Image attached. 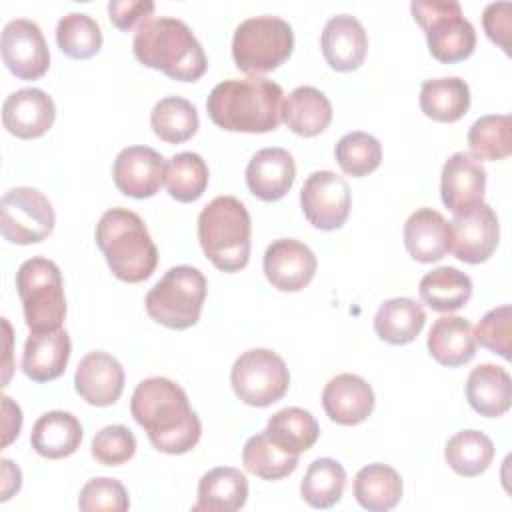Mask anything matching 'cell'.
<instances>
[{"instance_id":"cell-1","label":"cell","mask_w":512,"mask_h":512,"mask_svg":"<svg viewBox=\"0 0 512 512\" xmlns=\"http://www.w3.org/2000/svg\"><path fill=\"white\" fill-rule=\"evenodd\" d=\"M130 412L158 452L184 454L200 440V418L190 408L186 392L170 378L142 380L132 394Z\"/></svg>"},{"instance_id":"cell-2","label":"cell","mask_w":512,"mask_h":512,"mask_svg":"<svg viewBox=\"0 0 512 512\" xmlns=\"http://www.w3.org/2000/svg\"><path fill=\"white\" fill-rule=\"evenodd\" d=\"M282 88L260 76L224 80L212 88L206 100L210 120L228 132L264 134L282 120Z\"/></svg>"},{"instance_id":"cell-3","label":"cell","mask_w":512,"mask_h":512,"mask_svg":"<svg viewBox=\"0 0 512 512\" xmlns=\"http://www.w3.org/2000/svg\"><path fill=\"white\" fill-rule=\"evenodd\" d=\"M132 50L140 64L180 82H196L208 68L202 44L178 18L160 16L142 22L134 34Z\"/></svg>"},{"instance_id":"cell-4","label":"cell","mask_w":512,"mask_h":512,"mask_svg":"<svg viewBox=\"0 0 512 512\" xmlns=\"http://www.w3.org/2000/svg\"><path fill=\"white\" fill-rule=\"evenodd\" d=\"M96 244L112 274L122 282H142L156 270V244L144 220L128 208H110L100 216Z\"/></svg>"},{"instance_id":"cell-5","label":"cell","mask_w":512,"mask_h":512,"mask_svg":"<svg viewBox=\"0 0 512 512\" xmlns=\"http://www.w3.org/2000/svg\"><path fill=\"white\" fill-rule=\"evenodd\" d=\"M198 240L222 272H238L250 260V214L234 196H216L198 216Z\"/></svg>"},{"instance_id":"cell-6","label":"cell","mask_w":512,"mask_h":512,"mask_svg":"<svg viewBox=\"0 0 512 512\" xmlns=\"http://www.w3.org/2000/svg\"><path fill=\"white\" fill-rule=\"evenodd\" d=\"M16 290L30 332H52L62 328L66 296L56 262L42 256L24 260L16 272Z\"/></svg>"},{"instance_id":"cell-7","label":"cell","mask_w":512,"mask_h":512,"mask_svg":"<svg viewBox=\"0 0 512 512\" xmlns=\"http://www.w3.org/2000/svg\"><path fill=\"white\" fill-rule=\"evenodd\" d=\"M206 300V278L194 266H172L148 290L144 306L148 316L172 330H186L200 320Z\"/></svg>"},{"instance_id":"cell-8","label":"cell","mask_w":512,"mask_h":512,"mask_svg":"<svg viewBox=\"0 0 512 512\" xmlns=\"http://www.w3.org/2000/svg\"><path fill=\"white\" fill-rule=\"evenodd\" d=\"M294 50L292 26L278 16H252L238 24L232 58L238 70L260 76L284 64Z\"/></svg>"},{"instance_id":"cell-9","label":"cell","mask_w":512,"mask_h":512,"mask_svg":"<svg viewBox=\"0 0 512 512\" xmlns=\"http://www.w3.org/2000/svg\"><path fill=\"white\" fill-rule=\"evenodd\" d=\"M410 12L426 34L432 58L454 64L472 56L476 32L456 0H414Z\"/></svg>"},{"instance_id":"cell-10","label":"cell","mask_w":512,"mask_h":512,"mask_svg":"<svg viewBox=\"0 0 512 512\" xmlns=\"http://www.w3.org/2000/svg\"><path fill=\"white\" fill-rule=\"evenodd\" d=\"M230 384L244 404L266 408L288 392L290 372L276 352L268 348H252L242 352L232 364Z\"/></svg>"},{"instance_id":"cell-11","label":"cell","mask_w":512,"mask_h":512,"mask_svg":"<svg viewBox=\"0 0 512 512\" xmlns=\"http://www.w3.org/2000/svg\"><path fill=\"white\" fill-rule=\"evenodd\" d=\"M56 224L50 200L36 188H10L0 200V230L12 244H36L46 240Z\"/></svg>"},{"instance_id":"cell-12","label":"cell","mask_w":512,"mask_h":512,"mask_svg":"<svg viewBox=\"0 0 512 512\" xmlns=\"http://www.w3.org/2000/svg\"><path fill=\"white\" fill-rule=\"evenodd\" d=\"M300 206L314 228L338 230L348 220L352 206L348 182L332 170L312 172L300 190Z\"/></svg>"},{"instance_id":"cell-13","label":"cell","mask_w":512,"mask_h":512,"mask_svg":"<svg viewBox=\"0 0 512 512\" xmlns=\"http://www.w3.org/2000/svg\"><path fill=\"white\" fill-rule=\"evenodd\" d=\"M0 50L6 68L20 80H38L50 68L48 44L32 20H10L2 30Z\"/></svg>"},{"instance_id":"cell-14","label":"cell","mask_w":512,"mask_h":512,"mask_svg":"<svg viewBox=\"0 0 512 512\" xmlns=\"http://www.w3.org/2000/svg\"><path fill=\"white\" fill-rule=\"evenodd\" d=\"M498 240V216L488 204L454 216L450 222V252L466 264L486 262L494 254Z\"/></svg>"},{"instance_id":"cell-15","label":"cell","mask_w":512,"mask_h":512,"mask_svg":"<svg viewBox=\"0 0 512 512\" xmlns=\"http://www.w3.org/2000/svg\"><path fill=\"white\" fill-rule=\"evenodd\" d=\"M164 176V156L150 146H128L118 152L112 164L116 188L136 200L152 198L162 188Z\"/></svg>"},{"instance_id":"cell-16","label":"cell","mask_w":512,"mask_h":512,"mask_svg":"<svg viewBox=\"0 0 512 512\" xmlns=\"http://www.w3.org/2000/svg\"><path fill=\"white\" fill-rule=\"evenodd\" d=\"M486 170L468 152H454L442 166V204L454 214H466L484 204Z\"/></svg>"},{"instance_id":"cell-17","label":"cell","mask_w":512,"mask_h":512,"mask_svg":"<svg viewBox=\"0 0 512 512\" xmlns=\"http://www.w3.org/2000/svg\"><path fill=\"white\" fill-rule=\"evenodd\" d=\"M264 274L280 292H300L318 268L314 252L300 240L278 238L264 252Z\"/></svg>"},{"instance_id":"cell-18","label":"cell","mask_w":512,"mask_h":512,"mask_svg":"<svg viewBox=\"0 0 512 512\" xmlns=\"http://www.w3.org/2000/svg\"><path fill=\"white\" fill-rule=\"evenodd\" d=\"M56 118L54 100L40 88H20L2 104L4 128L22 140L44 136Z\"/></svg>"},{"instance_id":"cell-19","label":"cell","mask_w":512,"mask_h":512,"mask_svg":"<svg viewBox=\"0 0 512 512\" xmlns=\"http://www.w3.org/2000/svg\"><path fill=\"white\" fill-rule=\"evenodd\" d=\"M322 408L332 422L356 426L372 414L374 390L362 376L350 372L338 374L322 390Z\"/></svg>"},{"instance_id":"cell-20","label":"cell","mask_w":512,"mask_h":512,"mask_svg":"<svg viewBox=\"0 0 512 512\" xmlns=\"http://www.w3.org/2000/svg\"><path fill=\"white\" fill-rule=\"evenodd\" d=\"M124 368L108 352H88L74 374V386L90 406H110L124 390Z\"/></svg>"},{"instance_id":"cell-21","label":"cell","mask_w":512,"mask_h":512,"mask_svg":"<svg viewBox=\"0 0 512 512\" xmlns=\"http://www.w3.org/2000/svg\"><path fill=\"white\" fill-rule=\"evenodd\" d=\"M320 48L332 70L352 72L360 68L366 58L368 36L358 18L350 14H338L324 24Z\"/></svg>"},{"instance_id":"cell-22","label":"cell","mask_w":512,"mask_h":512,"mask_svg":"<svg viewBox=\"0 0 512 512\" xmlns=\"http://www.w3.org/2000/svg\"><path fill=\"white\" fill-rule=\"evenodd\" d=\"M294 178L296 164L292 154L284 148H262L246 166L248 190L264 202H276L284 198L292 188Z\"/></svg>"},{"instance_id":"cell-23","label":"cell","mask_w":512,"mask_h":512,"mask_svg":"<svg viewBox=\"0 0 512 512\" xmlns=\"http://www.w3.org/2000/svg\"><path fill=\"white\" fill-rule=\"evenodd\" d=\"M70 336L64 328L30 332L22 352V372L34 382H50L64 374L70 360Z\"/></svg>"},{"instance_id":"cell-24","label":"cell","mask_w":512,"mask_h":512,"mask_svg":"<svg viewBox=\"0 0 512 512\" xmlns=\"http://www.w3.org/2000/svg\"><path fill=\"white\" fill-rule=\"evenodd\" d=\"M404 246L416 262L442 260L450 252V222L432 208H418L404 224Z\"/></svg>"},{"instance_id":"cell-25","label":"cell","mask_w":512,"mask_h":512,"mask_svg":"<svg viewBox=\"0 0 512 512\" xmlns=\"http://www.w3.org/2000/svg\"><path fill=\"white\" fill-rule=\"evenodd\" d=\"M466 400L480 416H504L512 404L510 374L496 364H480L472 368L466 380Z\"/></svg>"},{"instance_id":"cell-26","label":"cell","mask_w":512,"mask_h":512,"mask_svg":"<svg viewBox=\"0 0 512 512\" xmlns=\"http://www.w3.org/2000/svg\"><path fill=\"white\" fill-rule=\"evenodd\" d=\"M82 442L80 420L64 410H52L42 414L30 434V444L36 454L50 460L72 456Z\"/></svg>"},{"instance_id":"cell-27","label":"cell","mask_w":512,"mask_h":512,"mask_svg":"<svg viewBox=\"0 0 512 512\" xmlns=\"http://www.w3.org/2000/svg\"><path fill=\"white\" fill-rule=\"evenodd\" d=\"M426 344L430 356L446 368H458L462 364H468L476 354L472 324L462 316L448 314L434 320Z\"/></svg>"},{"instance_id":"cell-28","label":"cell","mask_w":512,"mask_h":512,"mask_svg":"<svg viewBox=\"0 0 512 512\" xmlns=\"http://www.w3.org/2000/svg\"><path fill=\"white\" fill-rule=\"evenodd\" d=\"M248 500V480L232 466L208 470L198 482V500L194 512H234Z\"/></svg>"},{"instance_id":"cell-29","label":"cell","mask_w":512,"mask_h":512,"mask_svg":"<svg viewBox=\"0 0 512 512\" xmlns=\"http://www.w3.org/2000/svg\"><path fill=\"white\" fill-rule=\"evenodd\" d=\"M282 120L294 134L312 138L332 122V104L318 88L298 86L282 104Z\"/></svg>"},{"instance_id":"cell-30","label":"cell","mask_w":512,"mask_h":512,"mask_svg":"<svg viewBox=\"0 0 512 512\" xmlns=\"http://www.w3.org/2000/svg\"><path fill=\"white\" fill-rule=\"evenodd\" d=\"M426 324V312L422 304L412 298H390L380 304L374 316V330L380 340L402 346L416 340Z\"/></svg>"},{"instance_id":"cell-31","label":"cell","mask_w":512,"mask_h":512,"mask_svg":"<svg viewBox=\"0 0 512 512\" xmlns=\"http://www.w3.org/2000/svg\"><path fill=\"white\" fill-rule=\"evenodd\" d=\"M352 490L356 502L364 510L386 512L400 502L404 486L400 474L392 466L374 462L358 470Z\"/></svg>"},{"instance_id":"cell-32","label":"cell","mask_w":512,"mask_h":512,"mask_svg":"<svg viewBox=\"0 0 512 512\" xmlns=\"http://www.w3.org/2000/svg\"><path fill=\"white\" fill-rule=\"evenodd\" d=\"M420 108L434 122H456L470 108V88L458 76L424 80L420 86Z\"/></svg>"},{"instance_id":"cell-33","label":"cell","mask_w":512,"mask_h":512,"mask_svg":"<svg viewBox=\"0 0 512 512\" xmlns=\"http://www.w3.org/2000/svg\"><path fill=\"white\" fill-rule=\"evenodd\" d=\"M472 280L454 266H438L422 276L418 292L436 312H454L472 298Z\"/></svg>"},{"instance_id":"cell-34","label":"cell","mask_w":512,"mask_h":512,"mask_svg":"<svg viewBox=\"0 0 512 512\" xmlns=\"http://www.w3.org/2000/svg\"><path fill=\"white\" fill-rule=\"evenodd\" d=\"M264 432L278 448L288 454L300 456L316 444L320 436V426L308 410L290 406L272 414Z\"/></svg>"},{"instance_id":"cell-35","label":"cell","mask_w":512,"mask_h":512,"mask_svg":"<svg viewBox=\"0 0 512 512\" xmlns=\"http://www.w3.org/2000/svg\"><path fill=\"white\" fill-rule=\"evenodd\" d=\"M150 126L162 142L182 144L196 134L200 120L192 102L180 96H166L154 104Z\"/></svg>"},{"instance_id":"cell-36","label":"cell","mask_w":512,"mask_h":512,"mask_svg":"<svg viewBox=\"0 0 512 512\" xmlns=\"http://www.w3.org/2000/svg\"><path fill=\"white\" fill-rule=\"evenodd\" d=\"M444 458L456 474L480 476L494 460V444L480 430H462L448 438Z\"/></svg>"},{"instance_id":"cell-37","label":"cell","mask_w":512,"mask_h":512,"mask_svg":"<svg viewBox=\"0 0 512 512\" xmlns=\"http://www.w3.org/2000/svg\"><path fill=\"white\" fill-rule=\"evenodd\" d=\"M346 486V470L334 458H316L300 484V494L312 508H332L340 502Z\"/></svg>"},{"instance_id":"cell-38","label":"cell","mask_w":512,"mask_h":512,"mask_svg":"<svg viewBox=\"0 0 512 512\" xmlns=\"http://www.w3.org/2000/svg\"><path fill=\"white\" fill-rule=\"evenodd\" d=\"M468 148L474 160H504L512 154V118L508 114H488L478 118L468 130Z\"/></svg>"},{"instance_id":"cell-39","label":"cell","mask_w":512,"mask_h":512,"mask_svg":"<svg viewBox=\"0 0 512 512\" xmlns=\"http://www.w3.org/2000/svg\"><path fill=\"white\" fill-rule=\"evenodd\" d=\"M242 462L250 474L262 480H282L298 468V456L278 448L264 430L246 440Z\"/></svg>"},{"instance_id":"cell-40","label":"cell","mask_w":512,"mask_h":512,"mask_svg":"<svg viewBox=\"0 0 512 512\" xmlns=\"http://www.w3.org/2000/svg\"><path fill=\"white\" fill-rule=\"evenodd\" d=\"M164 184L178 202H196L208 186V166L196 152L174 154L166 166Z\"/></svg>"},{"instance_id":"cell-41","label":"cell","mask_w":512,"mask_h":512,"mask_svg":"<svg viewBox=\"0 0 512 512\" xmlns=\"http://www.w3.org/2000/svg\"><path fill=\"white\" fill-rule=\"evenodd\" d=\"M56 42L66 56L74 60H86L100 52L102 30L92 16L70 12L56 24Z\"/></svg>"},{"instance_id":"cell-42","label":"cell","mask_w":512,"mask_h":512,"mask_svg":"<svg viewBox=\"0 0 512 512\" xmlns=\"http://www.w3.org/2000/svg\"><path fill=\"white\" fill-rule=\"evenodd\" d=\"M334 156L344 174L362 178L380 166L382 146L372 134L348 132L338 140Z\"/></svg>"},{"instance_id":"cell-43","label":"cell","mask_w":512,"mask_h":512,"mask_svg":"<svg viewBox=\"0 0 512 512\" xmlns=\"http://www.w3.org/2000/svg\"><path fill=\"white\" fill-rule=\"evenodd\" d=\"M82 512H124L130 508V498L122 482L114 478H92L84 484L78 496Z\"/></svg>"},{"instance_id":"cell-44","label":"cell","mask_w":512,"mask_h":512,"mask_svg":"<svg viewBox=\"0 0 512 512\" xmlns=\"http://www.w3.org/2000/svg\"><path fill=\"white\" fill-rule=\"evenodd\" d=\"M92 458L102 466L126 464L136 452V436L122 424L104 426L92 438Z\"/></svg>"},{"instance_id":"cell-45","label":"cell","mask_w":512,"mask_h":512,"mask_svg":"<svg viewBox=\"0 0 512 512\" xmlns=\"http://www.w3.org/2000/svg\"><path fill=\"white\" fill-rule=\"evenodd\" d=\"M510 322H512V308L502 304L492 308L482 316L474 330V340L488 348L490 352L502 356L504 360L512 358V340H510Z\"/></svg>"},{"instance_id":"cell-46","label":"cell","mask_w":512,"mask_h":512,"mask_svg":"<svg viewBox=\"0 0 512 512\" xmlns=\"http://www.w3.org/2000/svg\"><path fill=\"white\" fill-rule=\"evenodd\" d=\"M512 4L510 2H492L484 8L482 26L486 36L498 44L506 54H510V30H512Z\"/></svg>"},{"instance_id":"cell-47","label":"cell","mask_w":512,"mask_h":512,"mask_svg":"<svg viewBox=\"0 0 512 512\" xmlns=\"http://www.w3.org/2000/svg\"><path fill=\"white\" fill-rule=\"evenodd\" d=\"M154 12V2L150 0H110L108 2V18L110 22L122 30H132L138 22H146Z\"/></svg>"},{"instance_id":"cell-48","label":"cell","mask_w":512,"mask_h":512,"mask_svg":"<svg viewBox=\"0 0 512 512\" xmlns=\"http://www.w3.org/2000/svg\"><path fill=\"white\" fill-rule=\"evenodd\" d=\"M2 412H4V438H2V446L6 448L20 434L22 412H20V406L14 404L10 396H2Z\"/></svg>"},{"instance_id":"cell-49","label":"cell","mask_w":512,"mask_h":512,"mask_svg":"<svg viewBox=\"0 0 512 512\" xmlns=\"http://www.w3.org/2000/svg\"><path fill=\"white\" fill-rule=\"evenodd\" d=\"M2 496L0 500L6 502L12 498V494H16L22 486V474H20V468L8 460V458H2Z\"/></svg>"}]
</instances>
